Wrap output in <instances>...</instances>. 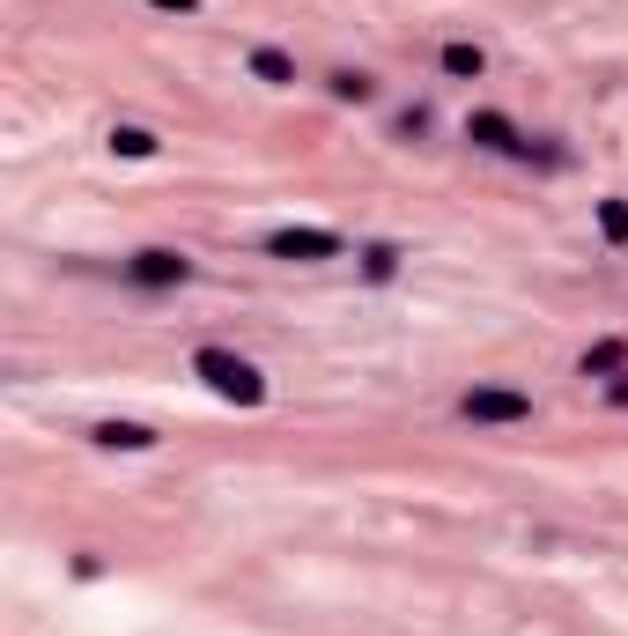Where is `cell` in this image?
<instances>
[{
    "label": "cell",
    "mask_w": 628,
    "mask_h": 636,
    "mask_svg": "<svg viewBox=\"0 0 628 636\" xmlns=\"http://www.w3.org/2000/svg\"><path fill=\"white\" fill-rule=\"evenodd\" d=\"M148 8H178V15H193V8H200V0H148Z\"/></svg>",
    "instance_id": "cell-14"
},
{
    "label": "cell",
    "mask_w": 628,
    "mask_h": 636,
    "mask_svg": "<svg viewBox=\"0 0 628 636\" xmlns=\"http://www.w3.org/2000/svg\"><path fill=\"white\" fill-rule=\"evenodd\" d=\"M599 230H606V245H628V200H599Z\"/></svg>",
    "instance_id": "cell-11"
},
{
    "label": "cell",
    "mask_w": 628,
    "mask_h": 636,
    "mask_svg": "<svg viewBox=\"0 0 628 636\" xmlns=\"http://www.w3.org/2000/svg\"><path fill=\"white\" fill-rule=\"evenodd\" d=\"M614 407H628V378H621V385H614Z\"/></svg>",
    "instance_id": "cell-15"
},
{
    "label": "cell",
    "mask_w": 628,
    "mask_h": 636,
    "mask_svg": "<svg viewBox=\"0 0 628 636\" xmlns=\"http://www.w3.org/2000/svg\"><path fill=\"white\" fill-rule=\"evenodd\" d=\"M266 252L274 259H340V237L333 230H274Z\"/></svg>",
    "instance_id": "cell-5"
},
{
    "label": "cell",
    "mask_w": 628,
    "mask_h": 636,
    "mask_svg": "<svg viewBox=\"0 0 628 636\" xmlns=\"http://www.w3.org/2000/svg\"><path fill=\"white\" fill-rule=\"evenodd\" d=\"M119 274H126L133 289H185V282H193V259L170 252V245H148V252L119 259Z\"/></svg>",
    "instance_id": "cell-3"
},
{
    "label": "cell",
    "mask_w": 628,
    "mask_h": 636,
    "mask_svg": "<svg viewBox=\"0 0 628 636\" xmlns=\"http://www.w3.org/2000/svg\"><path fill=\"white\" fill-rule=\"evenodd\" d=\"M444 74H451V82H481V74H488V52L466 45V37H451V45H444Z\"/></svg>",
    "instance_id": "cell-8"
},
{
    "label": "cell",
    "mask_w": 628,
    "mask_h": 636,
    "mask_svg": "<svg viewBox=\"0 0 628 636\" xmlns=\"http://www.w3.org/2000/svg\"><path fill=\"white\" fill-rule=\"evenodd\" d=\"M244 67H252L266 89H289V82H296V60H289L281 45H252V52H244Z\"/></svg>",
    "instance_id": "cell-6"
},
{
    "label": "cell",
    "mask_w": 628,
    "mask_h": 636,
    "mask_svg": "<svg viewBox=\"0 0 628 636\" xmlns=\"http://www.w3.org/2000/svg\"><path fill=\"white\" fill-rule=\"evenodd\" d=\"M89 437H97L104 452H148V444H156V429H148V422H97Z\"/></svg>",
    "instance_id": "cell-7"
},
{
    "label": "cell",
    "mask_w": 628,
    "mask_h": 636,
    "mask_svg": "<svg viewBox=\"0 0 628 636\" xmlns=\"http://www.w3.org/2000/svg\"><path fill=\"white\" fill-rule=\"evenodd\" d=\"M333 97H340V104H370V97H377V74H363V67L348 74V67H340V74H333Z\"/></svg>",
    "instance_id": "cell-10"
},
{
    "label": "cell",
    "mask_w": 628,
    "mask_h": 636,
    "mask_svg": "<svg viewBox=\"0 0 628 636\" xmlns=\"http://www.w3.org/2000/svg\"><path fill=\"white\" fill-rule=\"evenodd\" d=\"M532 415H540V400L518 385H466L459 392V422H473V429H518Z\"/></svg>",
    "instance_id": "cell-1"
},
{
    "label": "cell",
    "mask_w": 628,
    "mask_h": 636,
    "mask_svg": "<svg viewBox=\"0 0 628 636\" xmlns=\"http://www.w3.org/2000/svg\"><path fill=\"white\" fill-rule=\"evenodd\" d=\"M466 141L488 148V156H525V134L503 119V111H473V119H466Z\"/></svg>",
    "instance_id": "cell-4"
},
{
    "label": "cell",
    "mask_w": 628,
    "mask_h": 636,
    "mask_svg": "<svg viewBox=\"0 0 628 636\" xmlns=\"http://www.w3.org/2000/svg\"><path fill=\"white\" fill-rule=\"evenodd\" d=\"M193 370L222 392V400H244V407H259V400H266L259 363H244V355H230V348H200V355H193Z\"/></svg>",
    "instance_id": "cell-2"
},
{
    "label": "cell",
    "mask_w": 628,
    "mask_h": 636,
    "mask_svg": "<svg viewBox=\"0 0 628 636\" xmlns=\"http://www.w3.org/2000/svg\"><path fill=\"white\" fill-rule=\"evenodd\" d=\"M621 363H628V341H599V348H584V355H577L584 378H614Z\"/></svg>",
    "instance_id": "cell-9"
},
{
    "label": "cell",
    "mask_w": 628,
    "mask_h": 636,
    "mask_svg": "<svg viewBox=\"0 0 628 636\" xmlns=\"http://www.w3.org/2000/svg\"><path fill=\"white\" fill-rule=\"evenodd\" d=\"M363 274L370 282H392L399 274V245H363Z\"/></svg>",
    "instance_id": "cell-12"
},
{
    "label": "cell",
    "mask_w": 628,
    "mask_h": 636,
    "mask_svg": "<svg viewBox=\"0 0 628 636\" xmlns=\"http://www.w3.org/2000/svg\"><path fill=\"white\" fill-rule=\"evenodd\" d=\"M111 148H119V156H156V134H148V126H119Z\"/></svg>",
    "instance_id": "cell-13"
}]
</instances>
